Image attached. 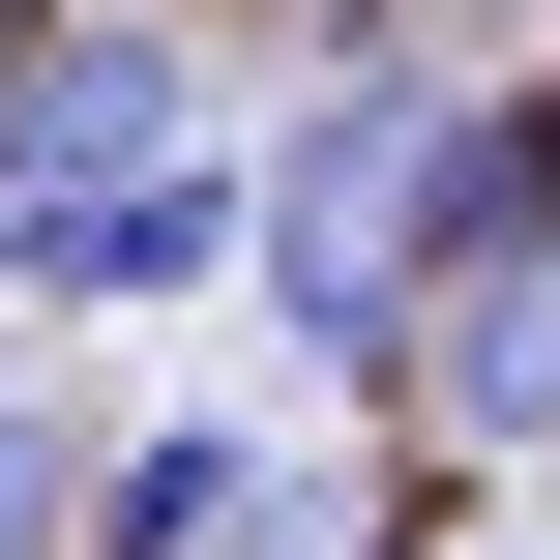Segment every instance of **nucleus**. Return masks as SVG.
I'll return each mask as SVG.
<instances>
[{
    "mask_svg": "<svg viewBox=\"0 0 560 560\" xmlns=\"http://www.w3.org/2000/svg\"><path fill=\"white\" fill-rule=\"evenodd\" d=\"M266 472H295L266 413H118L89 502H59V560H236V532H266Z\"/></svg>",
    "mask_w": 560,
    "mask_h": 560,
    "instance_id": "nucleus-3",
    "label": "nucleus"
},
{
    "mask_svg": "<svg viewBox=\"0 0 560 560\" xmlns=\"http://www.w3.org/2000/svg\"><path fill=\"white\" fill-rule=\"evenodd\" d=\"M413 384H443L472 472H560V236H502L472 295H413Z\"/></svg>",
    "mask_w": 560,
    "mask_h": 560,
    "instance_id": "nucleus-4",
    "label": "nucleus"
},
{
    "mask_svg": "<svg viewBox=\"0 0 560 560\" xmlns=\"http://www.w3.org/2000/svg\"><path fill=\"white\" fill-rule=\"evenodd\" d=\"M236 560H384V502H354V472L295 443V472H266V532H236Z\"/></svg>",
    "mask_w": 560,
    "mask_h": 560,
    "instance_id": "nucleus-6",
    "label": "nucleus"
},
{
    "mask_svg": "<svg viewBox=\"0 0 560 560\" xmlns=\"http://www.w3.org/2000/svg\"><path fill=\"white\" fill-rule=\"evenodd\" d=\"M59 502H89V413H59V384H0V560H59Z\"/></svg>",
    "mask_w": 560,
    "mask_h": 560,
    "instance_id": "nucleus-5",
    "label": "nucleus"
},
{
    "mask_svg": "<svg viewBox=\"0 0 560 560\" xmlns=\"http://www.w3.org/2000/svg\"><path fill=\"white\" fill-rule=\"evenodd\" d=\"M502 236H560V89H472V59H443L413 177H384V266H413V295H472Z\"/></svg>",
    "mask_w": 560,
    "mask_h": 560,
    "instance_id": "nucleus-2",
    "label": "nucleus"
},
{
    "mask_svg": "<svg viewBox=\"0 0 560 560\" xmlns=\"http://www.w3.org/2000/svg\"><path fill=\"white\" fill-rule=\"evenodd\" d=\"M177 148H207L177 0H30V30H0V295H89Z\"/></svg>",
    "mask_w": 560,
    "mask_h": 560,
    "instance_id": "nucleus-1",
    "label": "nucleus"
}]
</instances>
